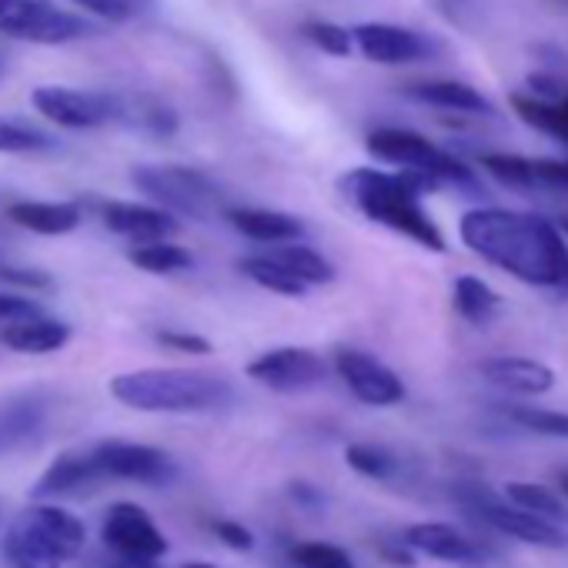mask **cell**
Here are the masks:
<instances>
[{
    "mask_svg": "<svg viewBox=\"0 0 568 568\" xmlns=\"http://www.w3.org/2000/svg\"><path fill=\"white\" fill-rule=\"evenodd\" d=\"M458 234L478 257L511 277L568 295V241L548 217L478 207L462 214Z\"/></svg>",
    "mask_w": 568,
    "mask_h": 568,
    "instance_id": "cell-1",
    "label": "cell"
},
{
    "mask_svg": "<svg viewBox=\"0 0 568 568\" xmlns=\"http://www.w3.org/2000/svg\"><path fill=\"white\" fill-rule=\"evenodd\" d=\"M435 187H438V181H432L428 174H418V171L388 174V171H375V168H355L342 178V191L368 221L385 224V227L412 237L415 244L442 254L448 247L445 234L422 207V194H432Z\"/></svg>",
    "mask_w": 568,
    "mask_h": 568,
    "instance_id": "cell-2",
    "label": "cell"
},
{
    "mask_svg": "<svg viewBox=\"0 0 568 568\" xmlns=\"http://www.w3.org/2000/svg\"><path fill=\"white\" fill-rule=\"evenodd\" d=\"M111 395L134 412L151 415H201L231 402V385L207 372L184 368H144L111 378Z\"/></svg>",
    "mask_w": 568,
    "mask_h": 568,
    "instance_id": "cell-3",
    "label": "cell"
},
{
    "mask_svg": "<svg viewBox=\"0 0 568 568\" xmlns=\"http://www.w3.org/2000/svg\"><path fill=\"white\" fill-rule=\"evenodd\" d=\"M84 521L58 505L21 511L4 531V558L14 568H64L84 548Z\"/></svg>",
    "mask_w": 568,
    "mask_h": 568,
    "instance_id": "cell-4",
    "label": "cell"
},
{
    "mask_svg": "<svg viewBox=\"0 0 568 568\" xmlns=\"http://www.w3.org/2000/svg\"><path fill=\"white\" fill-rule=\"evenodd\" d=\"M131 181L141 194H148L168 214L174 211L194 221H207L227 211L221 187L207 174L184 168V164H141L131 171Z\"/></svg>",
    "mask_w": 568,
    "mask_h": 568,
    "instance_id": "cell-5",
    "label": "cell"
},
{
    "mask_svg": "<svg viewBox=\"0 0 568 568\" xmlns=\"http://www.w3.org/2000/svg\"><path fill=\"white\" fill-rule=\"evenodd\" d=\"M368 151L378 161L398 164L402 171H418L428 174L438 184H462V187H475L478 181L471 174V168L465 161H458L455 154L442 151L438 144H432L428 138L405 131V128H378L368 134Z\"/></svg>",
    "mask_w": 568,
    "mask_h": 568,
    "instance_id": "cell-6",
    "label": "cell"
},
{
    "mask_svg": "<svg viewBox=\"0 0 568 568\" xmlns=\"http://www.w3.org/2000/svg\"><path fill=\"white\" fill-rule=\"evenodd\" d=\"M458 501L478 515L485 525L525 541V545H538V548H565L568 545V535L555 525V521H545L531 511H521L508 501H498L485 485H458Z\"/></svg>",
    "mask_w": 568,
    "mask_h": 568,
    "instance_id": "cell-7",
    "label": "cell"
},
{
    "mask_svg": "<svg viewBox=\"0 0 568 568\" xmlns=\"http://www.w3.org/2000/svg\"><path fill=\"white\" fill-rule=\"evenodd\" d=\"M0 31L31 44H68L91 34L94 28L84 18L61 11L54 0H11L0 11Z\"/></svg>",
    "mask_w": 568,
    "mask_h": 568,
    "instance_id": "cell-8",
    "label": "cell"
},
{
    "mask_svg": "<svg viewBox=\"0 0 568 568\" xmlns=\"http://www.w3.org/2000/svg\"><path fill=\"white\" fill-rule=\"evenodd\" d=\"M31 104L41 118L68 131H94V128L118 121V94L44 84V88H34Z\"/></svg>",
    "mask_w": 568,
    "mask_h": 568,
    "instance_id": "cell-9",
    "label": "cell"
},
{
    "mask_svg": "<svg viewBox=\"0 0 568 568\" xmlns=\"http://www.w3.org/2000/svg\"><path fill=\"white\" fill-rule=\"evenodd\" d=\"M101 538L118 558L158 561L168 551V538L161 535L154 518L134 501H118L108 508L104 525H101Z\"/></svg>",
    "mask_w": 568,
    "mask_h": 568,
    "instance_id": "cell-10",
    "label": "cell"
},
{
    "mask_svg": "<svg viewBox=\"0 0 568 568\" xmlns=\"http://www.w3.org/2000/svg\"><path fill=\"white\" fill-rule=\"evenodd\" d=\"M94 462L104 478L118 481H138V485H171L178 478V465L168 452L154 445H134V442H101L94 452Z\"/></svg>",
    "mask_w": 568,
    "mask_h": 568,
    "instance_id": "cell-11",
    "label": "cell"
},
{
    "mask_svg": "<svg viewBox=\"0 0 568 568\" xmlns=\"http://www.w3.org/2000/svg\"><path fill=\"white\" fill-rule=\"evenodd\" d=\"M328 365L312 348H271L247 365V378L271 392H305L322 385Z\"/></svg>",
    "mask_w": 568,
    "mask_h": 568,
    "instance_id": "cell-12",
    "label": "cell"
},
{
    "mask_svg": "<svg viewBox=\"0 0 568 568\" xmlns=\"http://www.w3.org/2000/svg\"><path fill=\"white\" fill-rule=\"evenodd\" d=\"M335 372L338 378L348 385V392L365 402V405H375V408H392L398 402H405V385L402 378L382 365L378 358L365 355V352H355V348H338L335 352Z\"/></svg>",
    "mask_w": 568,
    "mask_h": 568,
    "instance_id": "cell-13",
    "label": "cell"
},
{
    "mask_svg": "<svg viewBox=\"0 0 568 568\" xmlns=\"http://www.w3.org/2000/svg\"><path fill=\"white\" fill-rule=\"evenodd\" d=\"M352 44L375 64H415L438 54L432 38L395 24H358L352 28Z\"/></svg>",
    "mask_w": 568,
    "mask_h": 568,
    "instance_id": "cell-14",
    "label": "cell"
},
{
    "mask_svg": "<svg viewBox=\"0 0 568 568\" xmlns=\"http://www.w3.org/2000/svg\"><path fill=\"white\" fill-rule=\"evenodd\" d=\"M51 418V402L41 392H21L0 402V458L28 448L44 435Z\"/></svg>",
    "mask_w": 568,
    "mask_h": 568,
    "instance_id": "cell-15",
    "label": "cell"
},
{
    "mask_svg": "<svg viewBox=\"0 0 568 568\" xmlns=\"http://www.w3.org/2000/svg\"><path fill=\"white\" fill-rule=\"evenodd\" d=\"M402 541L412 551H422V555L438 558V561L475 565V561L485 558V548L475 538H468L462 528L448 525V521H418V525H408Z\"/></svg>",
    "mask_w": 568,
    "mask_h": 568,
    "instance_id": "cell-16",
    "label": "cell"
},
{
    "mask_svg": "<svg viewBox=\"0 0 568 568\" xmlns=\"http://www.w3.org/2000/svg\"><path fill=\"white\" fill-rule=\"evenodd\" d=\"M104 227L131 237L134 244H151V241H168L178 234V221L151 204H131V201H108L101 204Z\"/></svg>",
    "mask_w": 568,
    "mask_h": 568,
    "instance_id": "cell-17",
    "label": "cell"
},
{
    "mask_svg": "<svg viewBox=\"0 0 568 568\" xmlns=\"http://www.w3.org/2000/svg\"><path fill=\"white\" fill-rule=\"evenodd\" d=\"M104 475L91 452H68L61 455L34 485V498H61V495H81L94 485H101Z\"/></svg>",
    "mask_w": 568,
    "mask_h": 568,
    "instance_id": "cell-18",
    "label": "cell"
},
{
    "mask_svg": "<svg viewBox=\"0 0 568 568\" xmlns=\"http://www.w3.org/2000/svg\"><path fill=\"white\" fill-rule=\"evenodd\" d=\"M227 224L241 231L251 241H267V244H288L305 234V221L284 211H264V207H227L224 211Z\"/></svg>",
    "mask_w": 568,
    "mask_h": 568,
    "instance_id": "cell-19",
    "label": "cell"
},
{
    "mask_svg": "<svg viewBox=\"0 0 568 568\" xmlns=\"http://www.w3.org/2000/svg\"><path fill=\"white\" fill-rule=\"evenodd\" d=\"M478 372L511 395H545L555 388V372L528 358H488L478 365Z\"/></svg>",
    "mask_w": 568,
    "mask_h": 568,
    "instance_id": "cell-20",
    "label": "cell"
},
{
    "mask_svg": "<svg viewBox=\"0 0 568 568\" xmlns=\"http://www.w3.org/2000/svg\"><path fill=\"white\" fill-rule=\"evenodd\" d=\"M68 342H71V328L44 315L4 325V332H0V345L18 355H51V352H61Z\"/></svg>",
    "mask_w": 568,
    "mask_h": 568,
    "instance_id": "cell-21",
    "label": "cell"
},
{
    "mask_svg": "<svg viewBox=\"0 0 568 568\" xmlns=\"http://www.w3.org/2000/svg\"><path fill=\"white\" fill-rule=\"evenodd\" d=\"M8 217L34 234L61 237L81 224V207L74 201H14L8 204Z\"/></svg>",
    "mask_w": 568,
    "mask_h": 568,
    "instance_id": "cell-22",
    "label": "cell"
},
{
    "mask_svg": "<svg viewBox=\"0 0 568 568\" xmlns=\"http://www.w3.org/2000/svg\"><path fill=\"white\" fill-rule=\"evenodd\" d=\"M405 94L412 101H422V104H432V108H445V111H462V114H495L491 101L462 84V81H422V84H412L405 88Z\"/></svg>",
    "mask_w": 568,
    "mask_h": 568,
    "instance_id": "cell-23",
    "label": "cell"
},
{
    "mask_svg": "<svg viewBox=\"0 0 568 568\" xmlns=\"http://www.w3.org/2000/svg\"><path fill=\"white\" fill-rule=\"evenodd\" d=\"M118 121L151 138H171L178 131V111L164 98H154V94L118 98Z\"/></svg>",
    "mask_w": 568,
    "mask_h": 568,
    "instance_id": "cell-24",
    "label": "cell"
},
{
    "mask_svg": "<svg viewBox=\"0 0 568 568\" xmlns=\"http://www.w3.org/2000/svg\"><path fill=\"white\" fill-rule=\"evenodd\" d=\"M271 261H277L288 274H295L305 288H312V284H328L335 281V267L328 257H322L318 251L305 247V244H284V247H274L267 254Z\"/></svg>",
    "mask_w": 568,
    "mask_h": 568,
    "instance_id": "cell-25",
    "label": "cell"
},
{
    "mask_svg": "<svg viewBox=\"0 0 568 568\" xmlns=\"http://www.w3.org/2000/svg\"><path fill=\"white\" fill-rule=\"evenodd\" d=\"M237 271L244 277H251L254 284H261V288L274 292V295H284V298H305V284L284 271L277 261H271L267 254H251V257H241L237 261Z\"/></svg>",
    "mask_w": 568,
    "mask_h": 568,
    "instance_id": "cell-26",
    "label": "cell"
},
{
    "mask_svg": "<svg viewBox=\"0 0 568 568\" xmlns=\"http://www.w3.org/2000/svg\"><path fill=\"white\" fill-rule=\"evenodd\" d=\"M455 312L471 325H488L498 315V295L475 274H462L455 281Z\"/></svg>",
    "mask_w": 568,
    "mask_h": 568,
    "instance_id": "cell-27",
    "label": "cell"
},
{
    "mask_svg": "<svg viewBox=\"0 0 568 568\" xmlns=\"http://www.w3.org/2000/svg\"><path fill=\"white\" fill-rule=\"evenodd\" d=\"M505 498L508 505L521 508V511H531L545 521H565L568 518V505L545 485H535V481H508L505 485Z\"/></svg>",
    "mask_w": 568,
    "mask_h": 568,
    "instance_id": "cell-28",
    "label": "cell"
},
{
    "mask_svg": "<svg viewBox=\"0 0 568 568\" xmlns=\"http://www.w3.org/2000/svg\"><path fill=\"white\" fill-rule=\"evenodd\" d=\"M128 261L148 274H174V271H187L194 264L191 251L171 244V241H151V244H138L128 251Z\"/></svg>",
    "mask_w": 568,
    "mask_h": 568,
    "instance_id": "cell-29",
    "label": "cell"
},
{
    "mask_svg": "<svg viewBox=\"0 0 568 568\" xmlns=\"http://www.w3.org/2000/svg\"><path fill=\"white\" fill-rule=\"evenodd\" d=\"M508 101H511V111H515L525 124H531L535 131L551 134V138H558V141L568 144V121L561 118L558 104L541 101V98H535V94H511Z\"/></svg>",
    "mask_w": 568,
    "mask_h": 568,
    "instance_id": "cell-30",
    "label": "cell"
},
{
    "mask_svg": "<svg viewBox=\"0 0 568 568\" xmlns=\"http://www.w3.org/2000/svg\"><path fill=\"white\" fill-rule=\"evenodd\" d=\"M54 148H58V141L48 131L0 114V154H44Z\"/></svg>",
    "mask_w": 568,
    "mask_h": 568,
    "instance_id": "cell-31",
    "label": "cell"
},
{
    "mask_svg": "<svg viewBox=\"0 0 568 568\" xmlns=\"http://www.w3.org/2000/svg\"><path fill=\"white\" fill-rule=\"evenodd\" d=\"M288 561L292 568H355L352 555L338 545H325V541H302L288 548Z\"/></svg>",
    "mask_w": 568,
    "mask_h": 568,
    "instance_id": "cell-32",
    "label": "cell"
},
{
    "mask_svg": "<svg viewBox=\"0 0 568 568\" xmlns=\"http://www.w3.org/2000/svg\"><path fill=\"white\" fill-rule=\"evenodd\" d=\"M345 462H348L358 475L375 478V481H388V478H395V471H398V458H395L388 448H382V445H348Z\"/></svg>",
    "mask_w": 568,
    "mask_h": 568,
    "instance_id": "cell-33",
    "label": "cell"
},
{
    "mask_svg": "<svg viewBox=\"0 0 568 568\" xmlns=\"http://www.w3.org/2000/svg\"><path fill=\"white\" fill-rule=\"evenodd\" d=\"M302 34H305V41H308L312 48H318V51H325V54H332V58H348L352 48H355L348 28H338V24L322 21V18L305 21V24H302Z\"/></svg>",
    "mask_w": 568,
    "mask_h": 568,
    "instance_id": "cell-34",
    "label": "cell"
},
{
    "mask_svg": "<svg viewBox=\"0 0 568 568\" xmlns=\"http://www.w3.org/2000/svg\"><path fill=\"white\" fill-rule=\"evenodd\" d=\"M515 425L535 432V435H551V438H568V415L565 412H548V408H521V405H511L505 412Z\"/></svg>",
    "mask_w": 568,
    "mask_h": 568,
    "instance_id": "cell-35",
    "label": "cell"
},
{
    "mask_svg": "<svg viewBox=\"0 0 568 568\" xmlns=\"http://www.w3.org/2000/svg\"><path fill=\"white\" fill-rule=\"evenodd\" d=\"M478 161L501 184H511V187H531V184H538L535 181V171H531V161H525L518 154H481Z\"/></svg>",
    "mask_w": 568,
    "mask_h": 568,
    "instance_id": "cell-36",
    "label": "cell"
},
{
    "mask_svg": "<svg viewBox=\"0 0 568 568\" xmlns=\"http://www.w3.org/2000/svg\"><path fill=\"white\" fill-rule=\"evenodd\" d=\"M81 11L101 18V21H111V24H124V21H134L141 18L144 11H151V0H71Z\"/></svg>",
    "mask_w": 568,
    "mask_h": 568,
    "instance_id": "cell-37",
    "label": "cell"
},
{
    "mask_svg": "<svg viewBox=\"0 0 568 568\" xmlns=\"http://www.w3.org/2000/svg\"><path fill=\"white\" fill-rule=\"evenodd\" d=\"M432 4L462 31H471L485 18V0H432Z\"/></svg>",
    "mask_w": 568,
    "mask_h": 568,
    "instance_id": "cell-38",
    "label": "cell"
},
{
    "mask_svg": "<svg viewBox=\"0 0 568 568\" xmlns=\"http://www.w3.org/2000/svg\"><path fill=\"white\" fill-rule=\"evenodd\" d=\"M154 342L168 352H181V355H211V342L191 332H178V328H164L154 332Z\"/></svg>",
    "mask_w": 568,
    "mask_h": 568,
    "instance_id": "cell-39",
    "label": "cell"
},
{
    "mask_svg": "<svg viewBox=\"0 0 568 568\" xmlns=\"http://www.w3.org/2000/svg\"><path fill=\"white\" fill-rule=\"evenodd\" d=\"M214 535H217L227 548H234V551H251V548H254V535H251L241 521L217 518V521H214Z\"/></svg>",
    "mask_w": 568,
    "mask_h": 568,
    "instance_id": "cell-40",
    "label": "cell"
},
{
    "mask_svg": "<svg viewBox=\"0 0 568 568\" xmlns=\"http://www.w3.org/2000/svg\"><path fill=\"white\" fill-rule=\"evenodd\" d=\"M34 315H41L38 302L21 298V295H0V325H14V322L34 318Z\"/></svg>",
    "mask_w": 568,
    "mask_h": 568,
    "instance_id": "cell-41",
    "label": "cell"
},
{
    "mask_svg": "<svg viewBox=\"0 0 568 568\" xmlns=\"http://www.w3.org/2000/svg\"><path fill=\"white\" fill-rule=\"evenodd\" d=\"M382 555L388 558V561H395V565H402V568H412L415 565V555H412V548L402 541V545H382Z\"/></svg>",
    "mask_w": 568,
    "mask_h": 568,
    "instance_id": "cell-42",
    "label": "cell"
},
{
    "mask_svg": "<svg viewBox=\"0 0 568 568\" xmlns=\"http://www.w3.org/2000/svg\"><path fill=\"white\" fill-rule=\"evenodd\" d=\"M528 88H531V91H538L541 98H555V94L561 91V88H558V81H555L551 74H531V78H528Z\"/></svg>",
    "mask_w": 568,
    "mask_h": 568,
    "instance_id": "cell-43",
    "label": "cell"
},
{
    "mask_svg": "<svg viewBox=\"0 0 568 568\" xmlns=\"http://www.w3.org/2000/svg\"><path fill=\"white\" fill-rule=\"evenodd\" d=\"M292 498H295V501H305V505H322V495H318L308 481L292 485Z\"/></svg>",
    "mask_w": 568,
    "mask_h": 568,
    "instance_id": "cell-44",
    "label": "cell"
},
{
    "mask_svg": "<svg viewBox=\"0 0 568 568\" xmlns=\"http://www.w3.org/2000/svg\"><path fill=\"white\" fill-rule=\"evenodd\" d=\"M108 568H158V561H134V558H111Z\"/></svg>",
    "mask_w": 568,
    "mask_h": 568,
    "instance_id": "cell-45",
    "label": "cell"
},
{
    "mask_svg": "<svg viewBox=\"0 0 568 568\" xmlns=\"http://www.w3.org/2000/svg\"><path fill=\"white\" fill-rule=\"evenodd\" d=\"M558 488H561V495H568V471L558 475Z\"/></svg>",
    "mask_w": 568,
    "mask_h": 568,
    "instance_id": "cell-46",
    "label": "cell"
},
{
    "mask_svg": "<svg viewBox=\"0 0 568 568\" xmlns=\"http://www.w3.org/2000/svg\"><path fill=\"white\" fill-rule=\"evenodd\" d=\"M558 111H561V118L568 121V91H565V98H561V104H558Z\"/></svg>",
    "mask_w": 568,
    "mask_h": 568,
    "instance_id": "cell-47",
    "label": "cell"
},
{
    "mask_svg": "<svg viewBox=\"0 0 568 568\" xmlns=\"http://www.w3.org/2000/svg\"><path fill=\"white\" fill-rule=\"evenodd\" d=\"M184 568H217V565H211V561H191V565H184Z\"/></svg>",
    "mask_w": 568,
    "mask_h": 568,
    "instance_id": "cell-48",
    "label": "cell"
},
{
    "mask_svg": "<svg viewBox=\"0 0 568 568\" xmlns=\"http://www.w3.org/2000/svg\"><path fill=\"white\" fill-rule=\"evenodd\" d=\"M0 78H4V58H0Z\"/></svg>",
    "mask_w": 568,
    "mask_h": 568,
    "instance_id": "cell-49",
    "label": "cell"
},
{
    "mask_svg": "<svg viewBox=\"0 0 568 568\" xmlns=\"http://www.w3.org/2000/svg\"><path fill=\"white\" fill-rule=\"evenodd\" d=\"M8 8V0H0V11H4Z\"/></svg>",
    "mask_w": 568,
    "mask_h": 568,
    "instance_id": "cell-50",
    "label": "cell"
},
{
    "mask_svg": "<svg viewBox=\"0 0 568 568\" xmlns=\"http://www.w3.org/2000/svg\"><path fill=\"white\" fill-rule=\"evenodd\" d=\"M281 568H292V565H288V561H284V565H281Z\"/></svg>",
    "mask_w": 568,
    "mask_h": 568,
    "instance_id": "cell-51",
    "label": "cell"
},
{
    "mask_svg": "<svg viewBox=\"0 0 568 568\" xmlns=\"http://www.w3.org/2000/svg\"><path fill=\"white\" fill-rule=\"evenodd\" d=\"M565 234H568V221H565Z\"/></svg>",
    "mask_w": 568,
    "mask_h": 568,
    "instance_id": "cell-52",
    "label": "cell"
},
{
    "mask_svg": "<svg viewBox=\"0 0 568 568\" xmlns=\"http://www.w3.org/2000/svg\"><path fill=\"white\" fill-rule=\"evenodd\" d=\"M565 164H568V161H565Z\"/></svg>",
    "mask_w": 568,
    "mask_h": 568,
    "instance_id": "cell-53",
    "label": "cell"
}]
</instances>
